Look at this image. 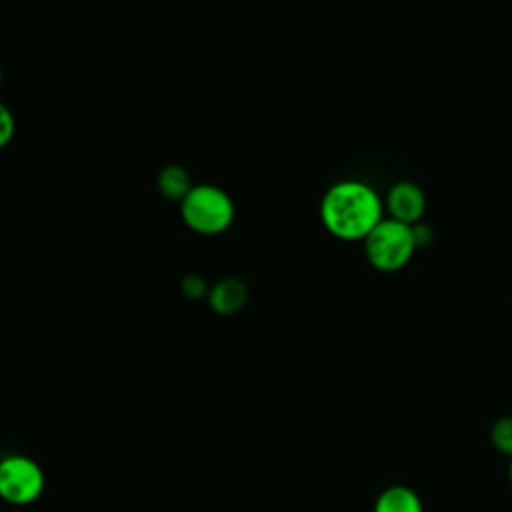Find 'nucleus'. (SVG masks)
Here are the masks:
<instances>
[{"label":"nucleus","mask_w":512,"mask_h":512,"mask_svg":"<svg viewBox=\"0 0 512 512\" xmlns=\"http://www.w3.org/2000/svg\"><path fill=\"white\" fill-rule=\"evenodd\" d=\"M382 218L380 194L356 178L334 182L320 200V220L340 240H364Z\"/></svg>","instance_id":"1"},{"label":"nucleus","mask_w":512,"mask_h":512,"mask_svg":"<svg viewBox=\"0 0 512 512\" xmlns=\"http://www.w3.org/2000/svg\"><path fill=\"white\" fill-rule=\"evenodd\" d=\"M236 206L232 196L210 182L192 184L180 200V216L198 234H220L234 222Z\"/></svg>","instance_id":"2"},{"label":"nucleus","mask_w":512,"mask_h":512,"mask_svg":"<svg viewBox=\"0 0 512 512\" xmlns=\"http://www.w3.org/2000/svg\"><path fill=\"white\" fill-rule=\"evenodd\" d=\"M418 244L414 228L384 216L364 238L366 260L380 272H396L414 256Z\"/></svg>","instance_id":"3"},{"label":"nucleus","mask_w":512,"mask_h":512,"mask_svg":"<svg viewBox=\"0 0 512 512\" xmlns=\"http://www.w3.org/2000/svg\"><path fill=\"white\" fill-rule=\"evenodd\" d=\"M42 488L40 468L22 456L6 458L0 464V494L10 502H28Z\"/></svg>","instance_id":"4"},{"label":"nucleus","mask_w":512,"mask_h":512,"mask_svg":"<svg viewBox=\"0 0 512 512\" xmlns=\"http://www.w3.org/2000/svg\"><path fill=\"white\" fill-rule=\"evenodd\" d=\"M388 218L408 226H416L426 210V196L422 188L412 180H398L386 192Z\"/></svg>","instance_id":"5"},{"label":"nucleus","mask_w":512,"mask_h":512,"mask_svg":"<svg viewBox=\"0 0 512 512\" xmlns=\"http://www.w3.org/2000/svg\"><path fill=\"white\" fill-rule=\"evenodd\" d=\"M248 300V286L240 278L226 276L208 288L210 308L218 314H234Z\"/></svg>","instance_id":"6"},{"label":"nucleus","mask_w":512,"mask_h":512,"mask_svg":"<svg viewBox=\"0 0 512 512\" xmlns=\"http://www.w3.org/2000/svg\"><path fill=\"white\" fill-rule=\"evenodd\" d=\"M374 512H424V508L420 496L412 488L396 484L384 488L378 494Z\"/></svg>","instance_id":"7"},{"label":"nucleus","mask_w":512,"mask_h":512,"mask_svg":"<svg viewBox=\"0 0 512 512\" xmlns=\"http://www.w3.org/2000/svg\"><path fill=\"white\" fill-rule=\"evenodd\" d=\"M158 188L164 196L174 198V200H182L186 196V192L192 188L188 170L178 166V164L164 166L158 174Z\"/></svg>","instance_id":"8"},{"label":"nucleus","mask_w":512,"mask_h":512,"mask_svg":"<svg viewBox=\"0 0 512 512\" xmlns=\"http://www.w3.org/2000/svg\"><path fill=\"white\" fill-rule=\"evenodd\" d=\"M490 440L498 452L512 458V416H502L492 424Z\"/></svg>","instance_id":"9"},{"label":"nucleus","mask_w":512,"mask_h":512,"mask_svg":"<svg viewBox=\"0 0 512 512\" xmlns=\"http://www.w3.org/2000/svg\"><path fill=\"white\" fill-rule=\"evenodd\" d=\"M16 132V118L14 112L10 110V106H6L0 100V148H4L6 144H10V140L14 138Z\"/></svg>","instance_id":"10"},{"label":"nucleus","mask_w":512,"mask_h":512,"mask_svg":"<svg viewBox=\"0 0 512 512\" xmlns=\"http://www.w3.org/2000/svg\"><path fill=\"white\" fill-rule=\"evenodd\" d=\"M182 290L184 294L188 296H200V294H208V290L204 288V280L198 278V276H186L184 282H182Z\"/></svg>","instance_id":"11"},{"label":"nucleus","mask_w":512,"mask_h":512,"mask_svg":"<svg viewBox=\"0 0 512 512\" xmlns=\"http://www.w3.org/2000/svg\"><path fill=\"white\" fill-rule=\"evenodd\" d=\"M508 476H510V482H512V460H510V468H508Z\"/></svg>","instance_id":"12"},{"label":"nucleus","mask_w":512,"mask_h":512,"mask_svg":"<svg viewBox=\"0 0 512 512\" xmlns=\"http://www.w3.org/2000/svg\"><path fill=\"white\" fill-rule=\"evenodd\" d=\"M0 80H2V64H0Z\"/></svg>","instance_id":"13"}]
</instances>
